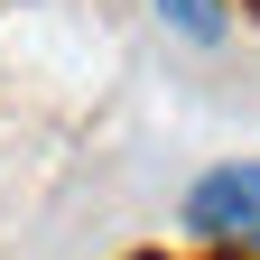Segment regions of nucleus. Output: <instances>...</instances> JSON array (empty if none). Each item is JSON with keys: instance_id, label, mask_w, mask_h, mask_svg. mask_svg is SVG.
<instances>
[{"instance_id": "obj_4", "label": "nucleus", "mask_w": 260, "mask_h": 260, "mask_svg": "<svg viewBox=\"0 0 260 260\" xmlns=\"http://www.w3.org/2000/svg\"><path fill=\"white\" fill-rule=\"evenodd\" d=\"M223 260H233V251H223Z\"/></svg>"}, {"instance_id": "obj_3", "label": "nucleus", "mask_w": 260, "mask_h": 260, "mask_svg": "<svg viewBox=\"0 0 260 260\" xmlns=\"http://www.w3.org/2000/svg\"><path fill=\"white\" fill-rule=\"evenodd\" d=\"M140 260H168V251H140Z\"/></svg>"}, {"instance_id": "obj_2", "label": "nucleus", "mask_w": 260, "mask_h": 260, "mask_svg": "<svg viewBox=\"0 0 260 260\" xmlns=\"http://www.w3.org/2000/svg\"><path fill=\"white\" fill-rule=\"evenodd\" d=\"M158 19H168L177 38H195V47H214L223 28H233V19H223V0H158Z\"/></svg>"}, {"instance_id": "obj_1", "label": "nucleus", "mask_w": 260, "mask_h": 260, "mask_svg": "<svg viewBox=\"0 0 260 260\" xmlns=\"http://www.w3.org/2000/svg\"><path fill=\"white\" fill-rule=\"evenodd\" d=\"M186 233L195 242H214V251H233V260H260V168H214V177H195L186 195Z\"/></svg>"}]
</instances>
